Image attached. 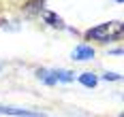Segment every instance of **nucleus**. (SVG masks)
Masks as SVG:
<instances>
[{"label": "nucleus", "mask_w": 124, "mask_h": 117, "mask_svg": "<svg viewBox=\"0 0 124 117\" xmlns=\"http://www.w3.org/2000/svg\"><path fill=\"white\" fill-rule=\"evenodd\" d=\"M43 17H45V21H47L49 26H54V28H64V21H62V19H60L56 13H49V11H47Z\"/></svg>", "instance_id": "obj_6"}, {"label": "nucleus", "mask_w": 124, "mask_h": 117, "mask_svg": "<svg viewBox=\"0 0 124 117\" xmlns=\"http://www.w3.org/2000/svg\"><path fill=\"white\" fill-rule=\"evenodd\" d=\"M122 36V21H109V24H101V26L92 28L86 32V39H94V40H113Z\"/></svg>", "instance_id": "obj_1"}, {"label": "nucleus", "mask_w": 124, "mask_h": 117, "mask_svg": "<svg viewBox=\"0 0 124 117\" xmlns=\"http://www.w3.org/2000/svg\"><path fill=\"white\" fill-rule=\"evenodd\" d=\"M105 81H120V75H116V72H107V75H103Z\"/></svg>", "instance_id": "obj_7"}, {"label": "nucleus", "mask_w": 124, "mask_h": 117, "mask_svg": "<svg viewBox=\"0 0 124 117\" xmlns=\"http://www.w3.org/2000/svg\"><path fill=\"white\" fill-rule=\"evenodd\" d=\"M94 58V49L90 45H77L73 51H71V60L73 62H88Z\"/></svg>", "instance_id": "obj_2"}, {"label": "nucleus", "mask_w": 124, "mask_h": 117, "mask_svg": "<svg viewBox=\"0 0 124 117\" xmlns=\"http://www.w3.org/2000/svg\"><path fill=\"white\" fill-rule=\"evenodd\" d=\"M51 77L56 79V83H58V81H60V83H71V81H75V72L56 68V70H51Z\"/></svg>", "instance_id": "obj_4"}, {"label": "nucleus", "mask_w": 124, "mask_h": 117, "mask_svg": "<svg viewBox=\"0 0 124 117\" xmlns=\"http://www.w3.org/2000/svg\"><path fill=\"white\" fill-rule=\"evenodd\" d=\"M118 2H122V0H118Z\"/></svg>", "instance_id": "obj_8"}, {"label": "nucleus", "mask_w": 124, "mask_h": 117, "mask_svg": "<svg viewBox=\"0 0 124 117\" xmlns=\"http://www.w3.org/2000/svg\"><path fill=\"white\" fill-rule=\"evenodd\" d=\"M2 115H15V117H45V113H37V111H28V109H19V106H0Z\"/></svg>", "instance_id": "obj_3"}, {"label": "nucleus", "mask_w": 124, "mask_h": 117, "mask_svg": "<svg viewBox=\"0 0 124 117\" xmlns=\"http://www.w3.org/2000/svg\"><path fill=\"white\" fill-rule=\"evenodd\" d=\"M79 83H81L84 87H96L99 77H96V75H92V72H81V75H79Z\"/></svg>", "instance_id": "obj_5"}]
</instances>
